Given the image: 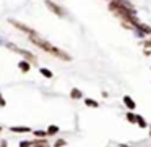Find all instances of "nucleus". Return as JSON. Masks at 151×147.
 I'll list each match as a JSON object with an SVG mask.
<instances>
[{"instance_id":"1","label":"nucleus","mask_w":151,"mask_h":147,"mask_svg":"<svg viewBox=\"0 0 151 147\" xmlns=\"http://www.w3.org/2000/svg\"><path fill=\"white\" fill-rule=\"evenodd\" d=\"M29 37H31V42L33 44H36L37 47H41L42 50H46L47 53H52V55H55V57H59V58H62V60H70V57L67 55V53H63L62 50H59L57 47H54V45H50L47 40H44V39H41L39 36H37L36 33H31L29 34Z\"/></svg>"},{"instance_id":"2","label":"nucleus","mask_w":151,"mask_h":147,"mask_svg":"<svg viewBox=\"0 0 151 147\" xmlns=\"http://www.w3.org/2000/svg\"><path fill=\"white\" fill-rule=\"evenodd\" d=\"M10 23L13 24L17 29H20V31H23V33H28V34H31V33H34L31 28H28L26 24H23V23H20V21H17V20H10Z\"/></svg>"},{"instance_id":"3","label":"nucleus","mask_w":151,"mask_h":147,"mask_svg":"<svg viewBox=\"0 0 151 147\" xmlns=\"http://www.w3.org/2000/svg\"><path fill=\"white\" fill-rule=\"evenodd\" d=\"M46 5H47V8H49L50 11H54L55 15H59V16H62V15H63V10L59 7V5L54 4V2H50V0H46Z\"/></svg>"},{"instance_id":"4","label":"nucleus","mask_w":151,"mask_h":147,"mask_svg":"<svg viewBox=\"0 0 151 147\" xmlns=\"http://www.w3.org/2000/svg\"><path fill=\"white\" fill-rule=\"evenodd\" d=\"M29 68H31V65H29V60H23V62H20V70H21L23 73L29 71Z\"/></svg>"},{"instance_id":"5","label":"nucleus","mask_w":151,"mask_h":147,"mask_svg":"<svg viewBox=\"0 0 151 147\" xmlns=\"http://www.w3.org/2000/svg\"><path fill=\"white\" fill-rule=\"evenodd\" d=\"M12 131H13V133H28L29 128H26V126H12Z\"/></svg>"},{"instance_id":"6","label":"nucleus","mask_w":151,"mask_h":147,"mask_svg":"<svg viewBox=\"0 0 151 147\" xmlns=\"http://www.w3.org/2000/svg\"><path fill=\"white\" fill-rule=\"evenodd\" d=\"M124 100H125V105H127L128 108H135V104H133V100H132L130 97H125Z\"/></svg>"},{"instance_id":"7","label":"nucleus","mask_w":151,"mask_h":147,"mask_svg":"<svg viewBox=\"0 0 151 147\" xmlns=\"http://www.w3.org/2000/svg\"><path fill=\"white\" fill-rule=\"evenodd\" d=\"M70 95H72V99H80V97H81V92H80L78 89H73Z\"/></svg>"},{"instance_id":"8","label":"nucleus","mask_w":151,"mask_h":147,"mask_svg":"<svg viewBox=\"0 0 151 147\" xmlns=\"http://www.w3.org/2000/svg\"><path fill=\"white\" fill-rule=\"evenodd\" d=\"M39 71H41V75H44L46 78H52V73H50L49 70H46V68H41Z\"/></svg>"},{"instance_id":"9","label":"nucleus","mask_w":151,"mask_h":147,"mask_svg":"<svg viewBox=\"0 0 151 147\" xmlns=\"http://www.w3.org/2000/svg\"><path fill=\"white\" fill-rule=\"evenodd\" d=\"M31 146H47V141L41 139V141H33L31 142Z\"/></svg>"},{"instance_id":"10","label":"nucleus","mask_w":151,"mask_h":147,"mask_svg":"<svg viewBox=\"0 0 151 147\" xmlns=\"http://www.w3.org/2000/svg\"><path fill=\"white\" fill-rule=\"evenodd\" d=\"M85 104L88 105V107H98V102L91 100V99H86V100H85Z\"/></svg>"},{"instance_id":"11","label":"nucleus","mask_w":151,"mask_h":147,"mask_svg":"<svg viewBox=\"0 0 151 147\" xmlns=\"http://www.w3.org/2000/svg\"><path fill=\"white\" fill-rule=\"evenodd\" d=\"M57 131H59V128H57V126H49V129H47V134H55Z\"/></svg>"},{"instance_id":"12","label":"nucleus","mask_w":151,"mask_h":147,"mask_svg":"<svg viewBox=\"0 0 151 147\" xmlns=\"http://www.w3.org/2000/svg\"><path fill=\"white\" fill-rule=\"evenodd\" d=\"M137 116H138V115H137ZM137 116H135V115H132V113H128V115H127L128 121H132V123H137Z\"/></svg>"},{"instance_id":"13","label":"nucleus","mask_w":151,"mask_h":147,"mask_svg":"<svg viewBox=\"0 0 151 147\" xmlns=\"http://www.w3.org/2000/svg\"><path fill=\"white\" fill-rule=\"evenodd\" d=\"M65 144H67V142H65V141H63V139H59V141H57V142H55V146L59 147V146H65Z\"/></svg>"},{"instance_id":"14","label":"nucleus","mask_w":151,"mask_h":147,"mask_svg":"<svg viewBox=\"0 0 151 147\" xmlns=\"http://www.w3.org/2000/svg\"><path fill=\"white\" fill-rule=\"evenodd\" d=\"M5 105H7V104H5L4 97H2V95H0V107H5Z\"/></svg>"},{"instance_id":"15","label":"nucleus","mask_w":151,"mask_h":147,"mask_svg":"<svg viewBox=\"0 0 151 147\" xmlns=\"http://www.w3.org/2000/svg\"><path fill=\"white\" fill-rule=\"evenodd\" d=\"M36 136L39 137V136H46V133H44V131H36Z\"/></svg>"},{"instance_id":"16","label":"nucleus","mask_w":151,"mask_h":147,"mask_svg":"<svg viewBox=\"0 0 151 147\" xmlns=\"http://www.w3.org/2000/svg\"><path fill=\"white\" fill-rule=\"evenodd\" d=\"M20 146H21V147H24V146H31V142H26V141H23V142H20Z\"/></svg>"},{"instance_id":"17","label":"nucleus","mask_w":151,"mask_h":147,"mask_svg":"<svg viewBox=\"0 0 151 147\" xmlns=\"http://www.w3.org/2000/svg\"><path fill=\"white\" fill-rule=\"evenodd\" d=\"M150 134H151V129H150Z\"/></svg>"},{"instance_id":"18","label":"nucleus","mask_w":151,"mask_h":147,"mask_svg":"<svg viewBox=\"0 0 151 147\" xmlns=\"http://www.w3.org/2000/svg\"><path fill=\"white\" fill-rule=\"evenodd\" d=\"M0 129H2V128H0Z\"/></svg>"}]
</instances>
